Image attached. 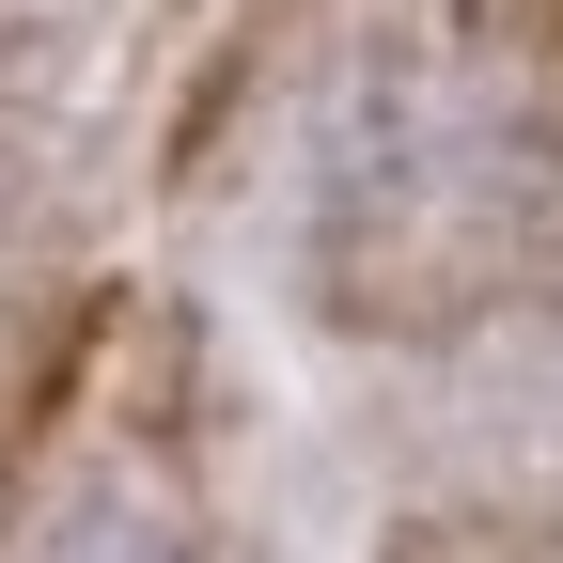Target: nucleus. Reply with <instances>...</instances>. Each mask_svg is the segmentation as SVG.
<instances>
[{"label":"nucleus","instance_id":"nucleus-1","mask_svg":"<svg viewBox=\"0 0 563 563\" xmlns=\"http://www.w3.org/2000/svg\"><path fill=\"white\" fill-rule=\"evenodd\" d=\"M63 563H188V548H173V532H157V517H95V532H79V548H63Z\"/></svg>","mask_w":563,"mask_h":563}]
</instances>
